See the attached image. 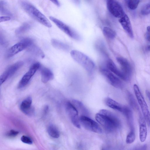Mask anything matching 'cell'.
I'll return each instance as SVG.
<instances>
[{
  "instance_id": "obj_34",
  "label": "cell",
  "mask_w": 150,
  "mask_h": 150,
  "mask_svg": "<svg viewBox=\"0 0 150 150\" xmlns=\"http://www.w3.org/2000/svg\"><path fill=\"white\" fill-rule=\"evenodd\" d=\"M11 19L10 16H2L0 17V22H3L9 21Z\"/></svg>"
},
{
  "instance_id": "obj_29",
  "label": "cell",
  "mask_w": 150,
  "mask_h": 150,
  "mask_svg": "<svg viewBox=\"0 0 150 150\" xmlns=\"http://www.w3.org/2000/svg\"><path fill=\"white\" fill-rule=\"evenodd\" d=\"M136 138L134 130H130L127 135L126 141L127 144L132 143L134 141Z\"/></svg>"
},
{
  "instance_id": "obj_14",
  "label": "cell",
  "mask_w": 150,
  "mask_h": 150,
  "mask_svg": "<svg viewBox=\"0 0 150 150\" xmlns=\"http://www.w3.org/2000/svg\"><path fill=\"white\" fill-rule=\"evenodd\" d=\"M117 60L121 67V70L129 79L132 73V68L129 62L125 58L122 57H118Z\"/></svg>"
},
{
  "instance_id": "obj_36",
  "label": "cell",
  "mask_w": 150,
  "mask_h": 150,
  "mask_svg": "<svg viewBox=\"0 0 150 150\" xmlns=\"http://www.w3.org/2000/svg\"><path fill=\"white\" fill-rule=\"evenodd\" d=\"M58 7L60 6V3L58 0H49Z\"/></svg>"
},
{
  "instance_id": "obj_22",
  "label": "cell",
  "mask_w": 150,
  "mask_h": 150,
  "mask_svg": "<svg viewBox=\"0 0 150 150\" xmlns=\"http://www.w3.org/2000/svg\"><path fill=\"white\" fill-rule=\"evenodd\" d=\"M96 47L97 50L103 56L108 57V54L104 44L101 41H99L96 44Z\"/></svg>"
},
{
  "instance_id": "obj_10",
  "label": "cell",
  "mask_w": 150,
  "mask_h": 150,
  "mask_svg": "<svg viewBox=\"0 0 150 150\" xmlns=\"http://www.w3.org/2000/svg\"><path fill=\"white\" fill-rule=\"evenodd\" d=\"M65 108L67 114L73 124L77 128H80V124L77 109L73 103L69 102L66 103Z\"/></svg>"
},
{
  "instance_id": "obj_35",
  "label": "cell",
  "mask_w": 150,
  "mask_h": 150,
  "mask_svg": "<svg viewBox=\"0 0 150 150\" xmlns=\"http://www.w3.org/2000/svg\"><path fill=\"white\" fill-rule=\"evenodd\" d=\"M146 38L147 40L150 37V26L147 27V31L145 35Z\"/></svg>"
},
{
  "instance_id": "obj_9",
  "label": "cell",
  "mask_w": 150,
  "mask_h": 150,
  "mask_svg": "<svg viewBox=\"0 0 150 150\" xmlns=\"http://www.w3.org/2000/svg\"><path fill=\"white\" fill-rule=\"evenodd\" d=\"M106 1L108 9L114 16L120 18L125 14L122 6L116 0H106Z\"/></svg>"
},
{
  "instance_id": "obj_25",
  "label": "cell",
  "mask_w": 150,
  "mask_h": 150,
  "mask_svg": "<svg viewBox=\"0 0 150 150\" xmlns=\"http://www.w3.org/2000/svg\"><path fill=\"white\" fill-rule=\"evenodd\" d=\"M52 43L54 47L60 49L67 50L69 49V47L68 45L55 40H52Z\"/></svg>"
},
{
  "instance_id": "obj_15",
  "label": "cell",
  "mask_w": 150,
  "mask_h": 150,
  "mask_svg": "<svg viewBox=\"0 0 150 150\" xmlns=\"http://www.w3.org/2000/svg\"><path fill=\"white\" fill-rule=\"evenodd\" d=\"M32 98L28 97L22 101L20 106L21 110L28 116H32L34 113L35 109L32 105Z\"/></svg>"
},
{
  "instance_id": "obj_24",
  "label": "cell",
  "mask_w": 150,
  "mask_h": 150,
  "mask_svg": "<svg viewBox=\"0 0 150 150\" xmlns=\"http://www.w3.org/2000/svg\"><path fill=\"white\" fill-rule=\"evenodd\" d=\"M127 97L129 103L131 107L134 109L139 111V110L138 105L133 95L128 92Z\"/></svg>"
},
{
  "instance_id": "obj_13",
  "label": "cell",
  "mask_w": 150,
  "mask_h": 150,
  "mask_svg": "<svg viewBox=\"0 0 150 150\" xmlns=\"http://www.w3.org/2000/svg\"><path fill=\"white\" fill-rule=\"evenodd\" d=\"M105 64L107 68L119 78L125 81H128L129 80L121 70H120L118 68L111 59H107L106 61Z\"/></svg>"
},
{
  "instance_id": "obj_12",
  "label": "cell",
  "mask_w": 150,
  "mask_h": 150,
  "mask_svg": "<svg viewBox=\"0 0 150 150\" xmlns=\"http://www.w3.org/2000/svg\"><path fill=\"white\" fill-rule=\"evenodd\" d=\"M23 64L22 61L16 62L8 67L0 76L1 85L9 77L12 76Z\"/></svg>"
},
{
  "instance_id": "obj_11",
  "label": "cell",
  "mask_w": 150,
  "mask_h": 150,
  "mask_svg": "<svg viewBox=\"0 0 150 150\" xmlns=\"http://www.w3.org/2000/svg\"><path fill=\"white\" fill-rule=\"evenodd\" d=\"M40 67L41 65L39 62H37L33 64L20 81L18 85V88H22L27 85L32 77Z\"/></svg>"
},
{
  "instance_id": "obj_40",
  "label": "cell",
  "mask_w": 150,
  "mask_h": 150,
  "mask_svg": "<svg viewBox=\"0 0 150 150\" xmlns=\"http://www.w3.org/2000/svg\"><path fill=\"white\" fill-rule=\"evenodd\" d=\"M125 4L127 5L131 0H123Z\"/></svg>"
},
{
  "instance_id": "obj_30",
  "label": "cell",
  "mask_w": 150,
  "mask_h": 150,
  "mask_svg": "<svg viewBox=\"0 0 150 150\" xmlns=\"http://www.w3.org/2000/svg\"><path fill=\"white\" fill-rule=\"evenodd\" d=\"M139 1L140 0H131L127 5L129 9L135 10L137 8Z\"/></svg>"
},
{
  "instance_id": "obj_18",
  "label": "cell",
  "mask_w": 150,
  "mask_h": 150,
  "mask_svg": "<svg viewBox=\"0 0 150 150\" xmlns=\"http://www.w3.org/2000/svg\"><path fill=\"white\" fill-rule=\"evenodd\" d=\"M122 112L126 117L130 130H134V119L132 112L128 107L124 106Z\"/></svg>"
},
{
  "instance_id": "obj_39",
  "label": "cell",
  "mask_w": 150,
  "mask_h": 150,
  "mask_svg": "<svg viewBox=\"0 0 150 150\" xmlns=\"http://www.w3.org/2000/svg\"><path fill=\"white\" fill-rule=\"evenodd\" d=\"M48 110V106H46L45 107V108L44 109V114H45L47 113Z\"/></svg>"
},
{
  "instance_id": "obj_17",
  "label": "cell",
  "mask_w": 150,
  "mask_h": 150,
  "mask_svg": "<svg viewBox=\"0 0 150 150\" xmlns=\"http://www.w3.org/2000/svg\"><path fill=\"white\" fill-rule=\"evenodd\" d=\"M139 137L142 142L146 140L147 135V129L145 120L144 117L139 115Z\"/></svg>"
},
{
  "instance_id": "obj_3",
  "label": "cell",
  "mask_w": 150,
  "mask_h": 150,
  "mask_svg": "<svg viewBox=\"0 0 150 150\" xmlns=\"http://www.w3.org/2000/svg\"><path fill=\"white\" fill-rule=\"evenodd\" d=\"M70 54L72 58L88 73H91L94 71L95 63L87 55L80 51L75 50H72Z\"/></svg>"
},
{
  "instance_id": "obj_7",
  "label": "cell",
  "mask_w": 150,
  "mask_h": 150,
  "mask_svg": "<svg viewBox=\"0 0 150 150\" xmlns=\"http://www.w3.org/2000/svg\"><path fill=\"white\" fill-rule=\"evenodd\" d=\"M79 120L80 125L86 129L96 133H102V129L99 124L87 116L81 115Z\"/></svg>"
},
{
  "instance_id": "obj_1",
  "label": "cell",
  "mask_w": 150,
  "mask_h": 150,
  "mask_svg": "<svg viewBox=\"0 0 150 150\" xmlns=\"http://www.w3.org/2000/svg\"><path fill=\"white\" fill-rule=\"evenodd\" d=\"M96 120L105 130L112 132L121 126L120 120L111 112L105 109H102L95 115Z\"/></svg>"
},
{
  "instance_id": "obj_21",
  "label": "cell",
  "mask_w": 150,
  "mask_h": 150,
  "mask_svg": "<svg viewBox=\"0 0 150 150\" xmlns=\"http://www.w3.org/2000/svg\"><path fill=\"white\" fill-rule=\"evenodd\" d=\"M103 32L104 35L106 38L110 40L113 39L116 36L115 32L109 27H104L103 29Z\"/></svg>"
},
{
  "instance_id": "obj_38",
  "label": "cell",
  "mask_w": 150,
  "mask_h": 150,
  "mask_svg": "<svg viewBox=\"0 0 150 150\" xmlns=\"http://www.w3.org/2000/svg\"><path fill=\"white\" fill-rule=\"evenodd\" d=\"M146 93L147 96L150 101V91L148 90L146 91Z\"/></svg>"
},
{
  "instance_id": "obj_42",
  "label": "cell",
  "mask_w": 150,
  "mask_h": 150,
  "mask_svg": "<svg viewBox=\"0 0 150 150\" xmlns=\"http://www.w3.org/2000/svg\"><path fill=\"white\" fill-rule=\"evenodd\" d=\"M147 40L149 41H150V37Z\"/></svg>"
},
{
  "instance_id": "obj_37",
  "label": "cell",
  "mask_w": 150,
  "mask_h": 150,
  "mask_svg": "<svg viewBox=\"0 0 150 150\" xmlns=\"http://www.w3.org/2000/svg\"><path fill=\"white\" fill-rule=\"evenodd\" d=\"M73 3L76 5H79L80 4V0H71Z\"/></svg>"
},
{
  "instance_id": "obj_4",
  "label": "cell",
  "mask_w": 150,
  "mask_h": 150,
  "mask_svg": "<svg viewBox=\"0 0 150 150\" xmlns=\"http://www.w3.org/2000/svg\"><path fill=\"white\" fill-rule=\"evenodd\" d=\"M133 89L138 103L141 107L144 117L150 127V112L147 104L137 84H134Z\"/></svg>"
},
{
  "instance_id": "obj_41",
  "label": "cell",
  "mask_w": 150,
  "mask_h": 150,
  "mask_svg": "<svg viewBox=\"0 0 150 150\" xmlns=\"http://www.w3.org/2000/svg\"><path fill=\"white\" fill-rule=\"evenodd\" d=\"M146 50L147 51H150V45L146 47Z\"/></svg>"
},
{
  "instance_id": "obj_32",
  "label": "cell",
  "mask_w": 150,
  "mask_h": 150,
  "mask_svg": "<svg viewBox=\"0 0 150 150\" xmlns=\"http://www.w3.org/2000/svg\"><path fill=\"white\" fill-rule=\"evenodd\" d=\"M21 140L25 144H31L33 143L32 139L27 136H22L21 137Z\"/></svg>"
},
{
  "instance_id": "obj_20",
  "label": "cell",
  "mask_w": 150,
  "mask_h": 150,
  "mask_svg": "<svg viewBox=\"0 0 150 150\" xmlns=\"http://www.w3.org/2000/svg\"><path fill=\"white\" fill-rule=\"evenodd\" d=\"M105 102L108 107L113 109L122 112L124 106L122 105L115 100L109 98H106L105 100Z\"/></svg>"
},
{
  "instance_id": "obj_8",
  "label": "cell",
  "mask_w": 150,
  "mask_h": 150,
  "mask_svg": "<svg viewBox=\"0 0 150 150\" xmlns=\"http://www.w3.org/2000/svg\"><path fill=\"white\" fill-rule=\"evenodd\" d=\"M50 19L61 30L71 38L76 40H79L80 37L79 34L69 26L60 21L53 17L50 16Z\"/></svg>"
},
{
  "instance_id": "obj_6",
  "label": "cell",
  "mask_w": 150,
  "mask_h": 150,
  "mask_svg": "<svg viewBox=\"0 0 150 150\" xmlns=\"http://www.w3.org/2000/svg\"><path fill=\"white\" fill-rule=\"evenodd\" d=\"M33 42L32 40L26 38L22 39L20 42L16 43L7 51L6 54L7 58H10L17 54L30 46Z\"/></svg>"
},
{
  "instance_id": "obj_31",
  "label": "cell",
  "mask_w": 150,
  "mask_h": 150,
  "mask_svg": "<svg viewBox=\"0 0 150 150\" xmlns=\"http://www.w3.org/2000/svg\"><path fill=\"white\" fill-rule=\"evenodd\" d=\"M141 13L142 15H146L150 13V2L145 5L142 8Z\"/></svg>"
},
{
  "instance_id": "obj_28",
  "label": "cell",
  "mask_w": 150,
  "mask_h": 150,
  "mask_svg": "<svg viewBox=\"0 0 150 150\" xmlns=\"http://www.w3.org/2000/svg\"><path fill=\"white\" fill-rule=\"evenodd\" d=\"M6 3L3 1H1L0 11L1 13L6 16L11 15V13L6 8Z\"/></svg>"
},
{
  "instance_id": "obj_23",
  "label": "cell",
  "mask_w": 150,
  "mask_h": 150,
  "mask_svg": "<svg viewBox=\"0 0 150 150\" xmlns=\"http://www.w3.org/2000/svg\"><path fill=\"white\" fill-rule=\"evenodd\" d=\"M47 131L49 134L52 137L55 138L59 137L60 135L59 132L54 125H50L47 128Z\"/></svg>"
},
{
  "instance_id": "obj_33",
  "label": "cell",
  "mask_w": 150,
  "mask_h": 150,
  "mask_svg": "<svg viewBox=\"0 0 150 150\" xmlns=\"http://www.w3.org/2000/svg\"><path fill=\"white\" fill-rule=\"evenodd\" d=\"M18 133V131L12 129L7 133V135L8 137H13L17 136Z\"/></svg>"
},
{
  "instance_id": "obj_19",
  "label": "cell",
  "mask_w": 150,
  "mask_h": 150,
  "mask_svg": "<svg viewBox=\"0 0 150 150\" xmlns=\"http://www.w3.org/2000/svg\"><path fill=\"white\" fill-rule=\"evenodd\" d=\"M40 73L42 82L46 83L54 78V76L52 72L49 69L45 67L41 68Z\"/></svg>"
},
{
  "instance_id": "obj_26",
  "label": "cell",
  "mask_w": 150,
  "mask_h": 150,
  "mask_svg": "<svg viewBox=\"0 0 150 150\" xmlns=\"http://www.w3.org/2000/svg\"><path fill=\"white\" fill-rule=\"evenodd\" d=\"M30 24L28 23H25L17 29L15 33L17 34H20L28 31L31 27Z\"/></svg>"
},
{
  "instance_id": "obj_16",
  "label": "cell",
  "mask_w": 150,
  "mask_h": 150,
  "mask_svg": "<svg viewBox=\"0 0 150 150\" xmlns=\"http://www.w3.org/2000/svg\"><path fill=\"white\" fill-rule=\"evenodd\" d=\"M119 22L120 23L123 29L131 38L134 37L133 32L129 18L125 14V15L120 18Z\"/></svg>"
},
{
  "instance_id": "obj_5",
  "label": "cell",
  "mask_w": 150,
  "mask_h": 150,
  "mask_svg": "<svg viewBox=\"0 0 150 150\" xmlns=\"http://www.w3.org/2000/svg\"><path fill=\"white\" fill-rule=\"evenodd\" d=\"M100 71L107 81L112 86L118 88H122L123 87V83L120 78L106 67H101Z\"/></svg>"
},
{
  "instance_id": "obj_2",
  "label": "cell",
  "mask_w": 150,
  "mask_h": 150,
  "mask_svg": "<svg viewBox=\"0 0 150 150\" xmlns=\"http://www.w3.org/2000/svg\"><path fill=\"white\" fill-rule=\"evenodd\" d=\"M20 3L23 10L33 18L46 27H52L48 19L33 5L25 1H21Z\"/></svg>"
},
{
  "instance_id": "obj_27",
  "label": "cell",
  "mask_w": 150,
  "mask_h": 150,
  "mask_svg": "<svg viewBox=\"0 0 150 150\" xmlns=\"http://www.w3.org/2000/svg\"><path fill=\"white\" fill-rule=\"evenodd\" d=\"M73 104L75 106L77 109H78L79 110L82 112L84 114H86L88 113L86 108L83 106V104L81 102L76 100H73Z\"/></svg>"
}]
</instances>
